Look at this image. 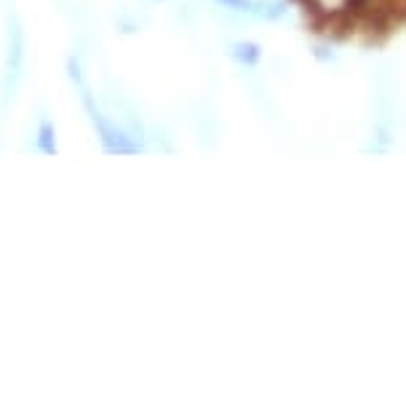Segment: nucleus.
I'll use <instances>...</instances> for the list:
<instances>
[{"instance_id": "nucleus-1", "label": "nucleus", "mask_w": 406, "mask_h": 409, "mask_svg": "<svg viewBox=\"0 0 406 409\" xmlns=\"http://www.w3.org/2000/svg\"><path fill=\"white\" fill-rule=\"evenodd\" d=\"M37 148L43 150V153H54V150H56L54 126H51V123H43V126H40V137H37Z\"/></svg>"}, {"instance_id": "nucleus-2", "label": "nucleus", "mask_w": 406, "mask_h": 409, "mask_svg": "<svg viewBox=\"0 0 406 409\" xmlns=\"http://www.w3.org/2000/svg\"><path fill=\"white\" fill-rule=\"evenodd\" d=\"M236 56H238L240 62H249V64H254L259 59V51L254 43H238L236 46Z\"/></svg>"}, {"instance_id": "nucleus-3", "label": "nucleus", "mask_w": 406, "mask_h": 409, "mask_svg": "<svg viewBox=\"0 0 406 409\" xmlns=\"http://www.w3.org/2000/svg\"><path fill=\"white\" fill-rule=\"evenodd\" d=\"M220 3H224L227 8H238V11H254V0H220Z\"/></svg>"}]
</instances>
